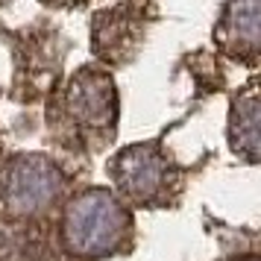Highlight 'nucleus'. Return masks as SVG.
<instances>
[{
    "mask_svg": "<svg viewBox=\"0 0 261 261\" xmlns=\"http://www.w3.org/2000/svg\"><path fill=\"white\" fill-rule=\"evenodd\" d=\"M129 232V214L112 191L94 188L80 194L65 214L68 249L85 258H100L120 249Z\"/></svg>",
    "mask_w": 261,
    "mask_h": 261,
    "instance_id": "1",
    "label": "nucleus"
},
{
    "mask_svg": "<svg viewBox=\"0 0 261 261\" xmlns=\"http://www.w3.org/2000/svg\"><path fill=\"white\" fill-rule=\"evenodd\" d=\"M65 191L62 170L44 155H21L0 176V208L12 217L38 214Z\"/></svg>",
    "mask_w": 261,
    "mask_h": 261,
    "instance_id": "2",
    "label": "nucleus"
},
{
    "mask_svg": "<svg viewBox=\"0 0 261 261\" xmlns=\"http://www.w3.org/2000/svg\"><path fill=\"white\" fill-rule=\"evenodd\" d=\"M115 179L129 197L153 202L167 188V162L155 147L138 144L115 159Z\"/></svg>",
    "mask_w": 261,
    "mask_h": 261,
    "instance_id": "3",
    "label": "nucleus"
},
{
    "mask_svg": "<svg viewBox=\"0 0 261 261\" xmlns=\"http://www.w3.org/2000/svg\"><path fill=\"white\" fill-rule=\"evenodd\" d=\"M68 106L73 120L85 129H109L115 123V88L103 73L85 71L71 83Z\"/></svg>",
    "mask_w": 261,
    "mask_h": 261,
    "instance_id": "4",
    "label": "nucleus"
},
{
    "mask_svg": "<svg viewBox=\"0 0 261 261\" xmlns=\"http://www.w3.org/2000/svg\"><path fill=\"white\" fill-rule=\"evenodd\" d=\"M235 150H241L244 155L255 159L258 150V106H255V97H247L244 103H238L235 109Z\"/></svg>",
    "mask_w": 261,
    "mask_h": 261,
    "instance_id": "5",
    "label": "nucleus"
},
{
    "mask_svg": "<svg viewBox=\"0 0 261 261\" xmlns=\"http://www.w3.org/2000/svg\"><path fill=\"white\" fill-rule=\"evenodd\" d=\"M229 27H232L238 41L255 47V41H258V0H235Z\"/></svg>",
    "mask_w": 261,
    "mask_h": 261,
    "instance_id": "6",
    "label": "nucleus"
}]
</instances>
